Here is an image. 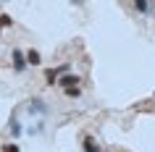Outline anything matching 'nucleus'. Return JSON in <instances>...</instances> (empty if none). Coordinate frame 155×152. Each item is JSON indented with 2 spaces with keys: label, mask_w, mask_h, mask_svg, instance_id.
<instances>
[{
  "label": "nucleus",
  "mask_w": 155,
  "mask_h": 152,
  "mask_svg": "<svg viewBox=\"0 0 155 152\" xmlns=\"http://www.w3.org/2000/svg\"><path fill=\"white\" fill-rule=\"evenodd\" d=\"M26 110L32 113V115H48V102H42V97H32L29 105H26Z\"/></svg>",
  "instance_id": "nucleus-1"
},
{
  "label": "nucleus",
  "mask_w": 155,
  "mask_h": 152,
  "mask_svg": "<svg viewBox=\"0 0 155 152\" xmlns=\"http://www.w3.org/2000/svg\"><path fill=\"white\" fill-rule=\"evenodd\" d=\"M68 68H71V66H68V63L58 66V68H48V71H45V81H48V84H55V81L61 79V76H63V73L68 71Z\"/></svg>",
  "instance_id": "nucleus-2"
},
{
  "label": "nucleus",
  "mask_w": 155,
  "mask_h": 152,
  "mask_svg": "<svg viewBox=\"0 0 155 152\" xmlns=\"http://www.w3.org/2000/svg\"><path fill=\"white\" fill-rule=\"evenodd\" d=\"M55 84H58L61 89H66V87H76V84H79V76H76V73H63V76H61Z\"/></svg>",
  "instance_id": "nucleus-3"
},
{
  "label": "nucleus",
  "mask_w": 155,
  "mask_h": 152,
  "mask_svg": "<svg viewBox=\"0 0 155 152\" xmlns=\"http://www.w3.org/2000/svg\"><path fill=\"white\" fill-rule=\"evenodd\" d=\"M26 66H29V63H26V53H21V50H13V68L21 73Z\"/></svg>",
  "instance_id": "nucleus-4"
},
{
  "label": "nucleus",
  "mask_w": 155,
  "mask_h": 152,
  "mask_svg": "<svg viewBox=\"0 0 155 152\" xmlns=\"http://www.w3.org/2000/svg\"><path fill=\"white\" fill-rule=\"evenodd\" d=\"M134 8H137V13H142V16H150V13H153L150 0H134Z\"/></svg>",
  "instance_id": "nucleus-5"
},
{
  "label": "nucleus",
  "mask_w": 155,
  "mask_h": 152,
  "mask_svg": "<svg viewBox=\"0 0 155 152\" xmlns=\"http://www.w3.org/2000/svg\"><path fill=\"white\" fill-rule=\"evenodd\" d=\"M82 150H84V152H100V147H97V142H95L92 136H84V142H82Z\"/></svg>",
  "instance_id": "nucleus-6"
},
{
  "label": "nucleus",
  "mask_w": 155,
  "mask_h": 152,
  "mask_svg": "<svg viewBox=\"0 0 155 152\" xmlns=\"http://www.w3.org/2000/svg\"><path fill=\"white\" fill-rule=\"evenodd\" d=\"M26 63H29V66H40L42 63V55L37 53V50H26Z\"/></svg>",
  "instance_id": "nucleus-7"
},
{
  "label": "nucleus",
  "mask_w": 155,
  "mask_h": 152,
  "mask_svg": "<svg viewBox=\"0 0 155 152\" xmlns=\"http://www.w3.org/2000/svg\"><path fill=\"white\" fill-rule=\"evenodd\" d=\"M63 95H66V97H71V100H79V97H82V89H79V84H76V87H66V89H63Z\"/></svg>",
  "instance_id": "nucleus-8"
},
{
  "label": "nucleus",
  "mask_w": 155,
  "mask_h": 152,
  "mask_svg": "<svg viewBox=\"0 0 155 152\" xmlns=\"http://www.w3.org/2000/svg\"><path fill=\"white\" fill-rule=\"evenodd\" d=\"M21 131H24V128H21V123H18L16 118H11V134H13V136H21Z\"/></svg>",
  "instance_id": "nucleus-9"
},
{
  "label": "nucleus",
  "mask_w": 155,
  "mask_h": 152,
  "mask_svg": "<svg viewBox=\"0 0 155 152\" xmlns=\"http://www.w3.org/2000/svg\"><path fill=\"white\" fill-rule=\"evenodd\" d=\"M13 24V18L8 16V13H0V29H5V26H11Z\"/></svg>",
  "instance_id": "nucleus-10"
},
{
  "label": "nucleus",
  "mask_w": 155,
  "mask_h": 152,
  "mask_svg": "<svg viewBox=\"0 0 155 152\" xmlns=\"http://www.w3.org/2000/svg\"><path fill=\"white\" fill-rule=\"evenodd\" d=\"M3 152H21V147L13 142V144H5V147H3Z\"/></svg>",
  "instance_id": "nucleus-11"
},
{
  "label": "nucleus",
  "mask_w": 155,
  "mask_h": 152,
  "mask_svg": "<svg viewBox=\"0 0 155 152\" xmlns=\"http://www.w3.org/2000/svg\"><path fill=\"white\" fill-rule=\"evenodd\" d=\"M76 3H87V0H76Z\"/></svg>",
  "instance_id": "nucleus-12"
}]
</instances>
